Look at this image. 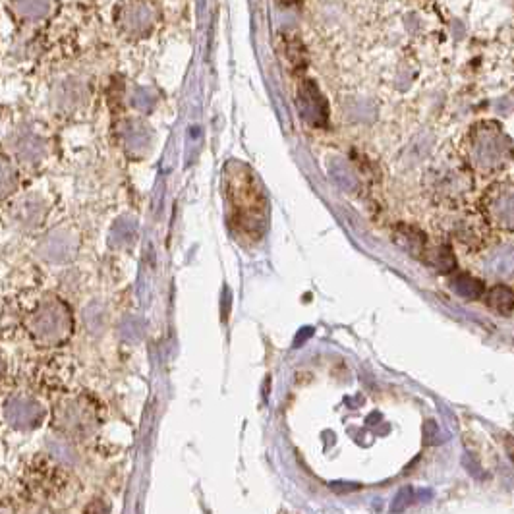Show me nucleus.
Returning a JSON list of instances; mask_svg holds the SVG:
<instances>
[{
  "instance_id": "1",
  "label": "nucleus",
  "mask_w": 514,
  "mask_h": 514,
  "mask_svg": "<svg viewBox=\"0 0 514 514\" xmlns=\"http://www.w3.org/2000/svg\"><path fill=\"white\" fill-rule=\"evenodd\" d=\"M227 209L229 225L236 238L256 242L263 236L267 221V201L256 174L244 165L227 167Z\"/></svg>"
},
{
  "instance_id": "2",
  "label": "nucleus",
  "mask_w": 514,
  "mask_h": 514,
  "mask_svg": "<svg viewBox=\"0 0 514 514\" xmlns=\"http://www.w3.org/2000/svg\"><path fill=\"white\" fill-rule=\"evenodd\" d=\"M474 159L478 169L484 172H493L509 155V142L507 136L499 130V126L484 124L478 128V136L474 138Z\"/></svg>"
},
{
  "instance_id": "3",
  "label": "nucleus",
  "mask_w": 514,
  "mask_h": 514,
  "mask_svg": "<svg viewBox=\"0 0 514 514\" xmlns=\"http://www.w3.org/2000/svg\"><path fill=\"white\" fill-rule=\"evenodd\" d=\"M486 219L491 229L514 232V184H503L489 192Z\"/></svg>"
},
{
  "instance_id": "4",
  "label": "nucleus",
  "mask_w": 514,
  "mask_h": 514,
  "mask_svg": "<svg viewBox=\"0 0 514 514\" xmlns=\"http://www.w3.org/2000/svg\"><path fill=\"white\" fill-rule=\"evenodd\" d=\"M484 302L495 314L511 315L514 312V290L507 285L491 286L484 294Z\"/></svg>"
},
{
  "instance_id": "5",
  "label": "nucleus",
  "mask_w": 514,
  "mask_h": 514,
  "mask_svg": "<svg viewBox=\"0 0 514 514\" xmlns=\"http://www.w3.org/2000/svg\"><path fill=\"white\" fill-rule=\"evenodd\" d=\"M453 288L458 296H462L464 300H484L486 294V285L484 281L468 275V273H460L453 279Z\"/></svg>"
},
{
  "instance_id": "6",
  "label": "nucleus",
  "mask_w": 514,
  "mask_h": 514,
  "mask_svg": "<svg viewBox=\"0 0 514 514\" xmlns=\"http://www.w3.org/2000/svg\"><path fill=\"white\" fill-rule=\"evenodd\" d=\"M511 457H513V458H514V449H513V453H511Z\"/></svg>"
}]
</instances>
